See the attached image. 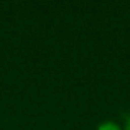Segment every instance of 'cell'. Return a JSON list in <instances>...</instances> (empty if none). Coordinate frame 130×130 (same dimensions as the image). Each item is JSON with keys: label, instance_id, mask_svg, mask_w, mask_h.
Listing matches in <instances>:
<instances>
[{"label": "cell", "instance_id": "obj_1", "mask_svg": "<svg viewBox=\"0 0 130 130\" xmlns=\"http://www.w3.org/2000/svg\"><path fill=\"white\" fill-rule=\"evenodd\" d=\"M97 130H119V125L114 124L112 120H107V122H102L97 127Z\"/></svg>", "mask_w": 130, "mask_h": 130}, {"label": "cell", "instance_id": "obj_2", "mask_svg": "<svg viewBox=\"0 0 130 130\" xmlns=\"http://www.w3.org/2000/svg\"><path fill=\"white\" fill-rule=\"evenodd\" d=\"M125 130H130V117H128V120H127V125H125Z\"/></svg>", "mask_w": 130, "mask_h": 130}]
</instances>
